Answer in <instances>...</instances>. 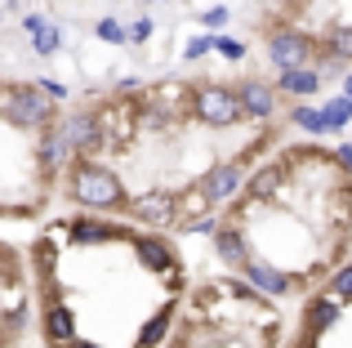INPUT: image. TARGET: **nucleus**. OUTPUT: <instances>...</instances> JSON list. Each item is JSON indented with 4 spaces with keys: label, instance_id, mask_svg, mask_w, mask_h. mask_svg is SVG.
Returning a JSON list of instances; mask_svg holds the SVG:
<instances>
[{
    "label": "nucleus",
    "instance_id": "6ab92c4d",
    "mask_svg": "<svg viewBox=\"0 0 352 348\" xmlns=\"http://www.w3.org/2000/svg\"><path fill=\"white\" fill-rule=\"evenodd\" d=\"M326 54H330V58H352V23L330 27V36H326Z\"/></svg>",
    "mask_w": 352,
    "mask_h": 348
},
{
    "label": "nucleus",
    "instance_id": "20e7f679",
    "mask_svg": "<svg viewBox=\"0 0 352 348\" xmlns=\"http://www.w3.org/2000/svg\"><path fill=\"white\" fill-rule=\"evenodd\" d=\"M312 50L317 45L308 41L303 32H290V27H281V32L267 36V58H272V67H308L312 63Z\"/></svg>",
    "mask_w": 352,
    "mask_h": 348
},
{
    "label": "nucleus",
    "instance_id": "bb28decb",
    "mask_svg": "<svg viewBox=\"0 0 352 348\" xmlns=\"http://www.w3.org/2000/svg\"><path fill=\"white\" fill-rule=\"evenodd\" d=\"M201 27H210V32H219V27H228V5H214L201 14Z\"/></svg>",
    "mask_w": 352,
    "mask_h": 348
},
{
    "label": "nucleus",
    "instance_id": "aec40b11",
    "mask_svg": "<svg viewBox=\"0 0 352 348\" xmlns=\"http://www.w3.org/2000/svg\"><path fill=\"white\" fill-rule=\"evenodd\" d=\"M170 317H174L170 308H161V313H156L152 322L143 326V335H138V348H156V344H161V340H165V331H170Z\"/></svg>",
    "mask_w": 352,
    "mask_h": 348
},
{
    "label": "nucleus",
    "instance_id": "9d476101",
    "mask_svg": "<svg viewBox=\"0 0 352 348\" xmlns=\"http://www.w3.org/2000/svg\"><path fill=\"white\" fill-rule=\"evenodd\" d=\"M67 157H76V152H72V143H67V134H63V125L50 121V125H45V134H41V166H45V174H58Z\"/></svg>",
    "mask_w": 352,
    "mask_h": 348
},
{
    "label": "nucleus",
    "instance_id": "4be33fe9",
    "mask_svg": "<svg viewBox=\"0 0 352 348\" xmlns=\"http://www.w3.org/2000/svg\"><path fill=\"white\" fill-rule=\"evenodd\" d=\"M94 36H98V41H107V45H125V27H120L116 18H98Z\"/></svg>",
    "mask_w": 352,
    "mask_h": 348
},
{
    "label": "nucleus",
    "instance_id": "f3484780",
    "mask_svg": "<svg viewBox=\"0 0 352 348\" xmlns=\"http://www.w3.org/2000/svg\"><path fill=\"white\" fill-rule=\"evenodd\" d=\"M281 179H285V170L276 166V161H267V166H263V170L254 174V179L245 183V192H250V197H254V201H263L267 192H276V188H281Z\"/></svg>",
    "mask_w": 352,
    "mask_h": 348
},
{
    "label": "nucleus",
    "instance_id": "cd10ccee",
    "mask_svg": "<svg viewBox=\"0 0 352 348\" xmlns=\"http://www.w3.org/2000/svg\"><path fill=\"white\" fill-rule=\"evenodd\" d=\"M214 50L223 54V58H245V45L232 41V36H219V41H214Z\"/></svg>",
    "mask_w": 352,
    "mask_h": 348
},
{
    "label": "nucleus",
    "instance_id": "b1692460",
    "mask_svg": "<svg viewBox=\"0 0 352 348\" xmlns=\"http://www.w3.org/2000/svg\"><path fill=\"white\" fill-rule=\"evenodd\" d=\"M179 228H183V232H192V237H210V232H214L219 224H214V215L206 210V215H197V219H183Z\"/></svg>",
    "mask_w": 352,
    "mask_h": 348
},
{
    "label": "nucleus",
    "instance_id": "a878e982",
    "mask_svg": "<svg viewBox=\"0 0 352 348\" xmlns=\"http://www.w3.org/2000/svg\"><path fill=\"white\" fill-rule=\"evenodd\" d=\"M147 36H152V18H134V23L125 27V45H143Z\"/></svg>",
    "mask_w": 352,
    "mask_h": 348
},
{
    "label": "nucleus",
    "instance_id": "412c9836",
    "mask_svg": "<svg viewBox=\"0 0 352 348\" xmlns=\"http://www.w3.org/2000/svg\"><path fill=\"white\" fill-rule=\"evenodd\" d=\"M294 125L308 130V134H330L326 130V112H321V107H294Z\"/></svg>",
    "mask_w": 352,
    "mask_h": 348
},
{
    "label": "nucleus",
    "instance_id": "39448f33",
    "mask_svg": "<svg viewBox=\"0 0 352 348\" xmlns=\"http://www.w3.org/2000/svg\"><path fill=\"white\" fill-rule=\"evenodd\" d=\"M129 215L143 219V224L165 228V224H174V219H179V197H174V192H143V197L129 201Z\"/></svg>",
    "mask_w": 352,
    "mask_h": 348
},
{
    "label": "nucleus",
    "instance_id": "473e14b6",
    "mask_svg": "<svg viewBox=\"0 0 352 348\" xmlns=\"http://www.w3.org/2000/svg\"><path fill=\"white\" fill-rule=\"evenodd\" d=\"M147 5H161V0H147Z\"/></svg>",
    "mask_w": 352,
    "mask_h": 348
},
{
    "label": "nucleus",
    "instance_id": "7c9ffc66",
    "mask_svg": "<svg viewBox=\"0 0 352 348\" xmlns=\"http://www.w3.org/2000/svg\"><path fill=\"white\" fill-rule=\"evenodd\" d=\"M344 94L352 98V72H348V76H344Z\"/></svg>",
    "mask_w": 352,
    "mask_h": 348
},
{
    "label": "nucleus",
    "instance_id": "ddd939ff",
    "mask_svg": "<svg viewBox=\"0 0 352 348\" xmlns=\"http://www.w3.org/2000/svg\"><path fill=\"white\" fill-rule=\"evenodd\" d=\"M214 250L223 254V263H232V268H241V263L250 259V246L236 228H214Z\"/></svg>",
    "mask_w": 352,
    "mask_h": 348
},
{
    "label": "nucleus",
    "instance_id": "1a4fd4ad",
    "mask_svg": "<svg viewBox=\"0 0 352 348\" xmlns=\"http://www.w3.org/2000/svg\"><path fill=\"white\" fill-rule=\"evenodd\" d=\"M23 32L32 36V50L41 54V58H50V54L63 45V27L50 23L45 14H27V18H23Z\"/></svg>",
    "mask_w": 352,
    "mask_h": 348
},
{
    "label": "nucleus",
    "instance_id": "7ed1b4c3",
    "mask_svg": "<svg viewBox=\"0 0 352 348\" xmlns=\"http://www.w3.org/2000/svg\"><path fill=\"white\" fill-rule=\"evenodd\" d=\"M9 121L14 125H50L54 121V98L41 85H18L9 94Z\"/></svg>",
    "mask_w": 352,
    "mask_h": 348
},
{
    "label": "nucleus",
    "instance_id": "2eb2a0df",
    "mask_svg": "<svg viewBox=\"0 0 352 348\" xmlns=\"http://www.w3.org/2000/svg\"><path fill=\"white\" fill-rule=\"evenodd\" d=\"M134 250H138V259L147 263V268H161V272H170V246L161 241V237H138L134 241Z\"/></svg>",
    "mask_w": 352,
    "mask_h": 348
},
{
    "label": "nucleus",
    "instance_id": "dca6fc26",
    "mask_svg": "<svg viewBox=\"0 0 352 348\" xmlns=\"http://www.w3.org/2000/svg\"><path fill=\"white\" fill-rule=\"evenodd\" d=\"M45 335H50V344H67V340H76V322H72V313L67 308H50V317H45Z\"/></svg>",
    "mask_w": 352,
    "mask_h": 348
},
{
    "label": "nucleus",
    "instance_id": "c756f323",
    "mask_svg": "<svg viewBox=\"0 0 352 348\" xmlns=\"http://www.w3.org/2000/svg\"><path fill=\"white\" fill-rule=\"evenodd\" d=\"M339 166L352 174V143H344V148H339Z\"/></svg>",
    "mask_w": 352,
    "mask_h": 348
},
{
    "label": "nucleus",
    "instance_id": "f8f14e48",
    "mask_svg": "<svg viewBox=\"0 0 352 348\" xmlns=\"http://www.w3.org/2000/svg\"><path fill=\"white\" fill-rule=\"evenodd\" d=\"M335 322H339V299H335V295H330V299H312L308 313H303V331H308V335L330 331Z\"/></svg>",
    "mask_w": 352,
    "mask_h": 348
},
{
    "label": "nucleus",
    "instance_id": "72a5a7b5",
    "mask_svg": "<svg viewBox=\"0 0 352 348\" xmlns=\"http://www.w3.org/2000/svg\"><path fill=\"white\" fill-rule=\"evenodd\" d=\"M170 348H183V344H170Z\"/></svg>",
    "mask_w": 352,
    "mask_h": 348
},
{
    "label": "nucleus",
    "instance_id": "0eeeda50",
    "mask_svg": "<svg viewBox=\"0 0 352 348\" xmlns=\"http://www.w3.org/2000/svg\"><path fill=\"white\" fill-rule=\"evenodd\" d=\"M241 272H245V281L254 290H263V295H290V277H285L281 268H272V263H263V259H245Z\"/></svg>",
    "mask_w": 352,
    "mask_h": 348
},
{
    "label": "nucleus",
    "instance_id": "393cba45",
    "mask_svg": "<svg viewBox=\"0 0 352 348\" xmlns=\"http://www.w3.org/2000/svg\"><path fill=\"white\" fill-rule=\"evenodd\" d=\"M210 50H214V36H206V32H201V36H192V41H188L183 58H188V63H197V58H206Z\"/></svg>",
    "mask_w": 352,
    "mask_h": 348
},
{
    "label": "nucleus",
    "instance_id": "f03ea898",
    "mask_svg": "<svg viewBox=\"0 0 352 348\" xmlns=\"http://www.w3.org/2000/svg\"><path fill=\"white\" fill-rule=\"evenodd\" d=\"M192 107H197V116L206 125H214V130H228V125H236L241 116V98H236V89H228V85H197V94H192Z\"/></svg>",
    "mask_w": 352,
    "mask_h": 348
},
{
    "label": "nucleus",
    "instance_id": "2f4dec72",
    "mask_svg": "<svg viewBox=\"0 0 352 348\" xmlns=\"http://www.w3.org/2000/svg\"><path fill=\"white\" fill-rule=\"evenodd\" d=\"M63 348H89V344H80V340H67V344H63Z\"/></svg>",
    "mask_w": 352,
    "mask_h": 348
},
{
    "label": "nucleus",
    "instance_id": "9b49d317",
    "mask_svg": "<svg viewBox=\"0 0 352 348\" xmlns=\"http://www.w3.org/2000/svg\"><path fill=\"white\" fill-rule=\"evenodd\" d=\"M321 89V72L312 67H285L276 76V94H317Z\"/></svg>",
    "mask_w": 352,
    "mask_h": 348
},
{
    "label": "nucleus",
    "instance_id": "4468645a",
    "mask_svg": "<svg viewBox=\"0 0 352 348\" xmlns=\"http://www.w3.org/2000/svg\"><path fill=\"white\" fill-rule=\"evenodd\" d=\"M67 232H72V241H80V246H98V241H112V237H120V228L98 224V219H80V224H67Z\"/></svg>",
    "mask_w": 352,
    "mask_h": 348
},
{
    "label": "nucleus",
    "instance_id": "6e6552de",
    "mask_svg": "<svg viewBox=\"0 0 352 348\" xmlns=\"http://www.w3.org/2000/svg\"><path fill=\"white\" fill-rule=\"evenodd\" d=\"M236 98H241V112L254 116V121H263V116L276 112V89L263 85V80H245V85L236 89Z\"/></svg>",
    "mask_w": 352,
    "mask_h": 348
},
{
    "label": "nucleus",
    "instance_id": "a211bd4d",
    "mask_svg": "<svg viewBox=\"0 0 352 348\" xmlns=\"http://www.w3.org/2000/svg\"><path fill=\"white\" fill-rule=\"evenodd\" d=\"M321 112H326V130H348V125H352V98L348 94H335Z\"/></svg>",
    "mask_w": 352,
    "mask_h": 348
},
{
    "label": "nucleus",
    "instance_id": "423d86ee",
    "mask_svg": "<svg viewBox=\"0 0 352 348\" xmlns=\"http://www.w3.org/2000/svg\"><path fill=\"white\" fill-rule=\"evenodd\" d=\"M201 201H206V206H223L228 197H232V192H241V166H232V161H223V166H214L206 174V179H201Z\"/></svg>",
    "mask_w": 352,
    "mask_h": 348
},
{
    "label": "nucleus",
    "instance_id": "c85d7f7f",
    "mask_svg": "<svg viewBox=\"0 0 352 348\" xmlns=\"http://www.w3.org/2000/svg\"><path fill=\"white\" fill-rule=\"evenodd\" d=\"M36 85H41L45 94L54 98V103H58V98H67V85H58V80H36Z\"/></svg>",
    "mask_w": 352,
    "mask_h": 348
},
{
    "label": "nucleus",
    "instance_id": "f257e3e1",
    "mask_svg": "<svg viewBox=\"0 0 352 348\" xmlns=\"http://www.w3.org/2000/svg\"><path fill=\"white\" fill-rule=\"evenodd\" d=\"M67 192L76 206L85 210H120L125 206V188L107 166H98L94 157H76V166L67 174Z\"/></svg>",
    "mask_w": 352,
    "mask_h": 348
},
{
    "label": "nucleus",
    "instance_id": "5701e85b",
    "mask_svg": "<svg viewBox=\"0 0 352 348\" xmlns=\"http://www.w3.org/2000/svg\"><path fill=\"white\" fill-rule=\"evenodd\" d=\"M330 295H335V299H352V263H344V268L330 277Z\"/></svg>",
    "mask_w": 352,
    "mask_h": 348
}]
</instances>
